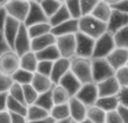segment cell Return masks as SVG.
Segmentation results:
<instances>
[{
	"label": "cell",
	"instance_id": "57",
	"mask_svg": "<svg viewBox=\"0 0 128 123\" xmlns=\"http://www.w3.org/2000/svg\"><path fill=\"white\" fill-rule=\"evenodd\" d=\"M33 1H35V2H38V3H41L43 0H33Z\"/></svg>",
	"mask_w": 128,
	"mask_h": 123
},
{
	"label": "cell",
	"instance_id": "14",
	"mask_svg": "<svg viewBox=\"0 0 128 123\" xmlns=\"http://www.w3.org/2000/svg\"><path fill=\"white\" fill-rule=\"evenodd\" d=\"M68 105L70 111V119L72 122L80 123L87 118V107L80 99H77L76 97H72L68 102Z\"/></svg>",
	"mask_w": 128,
	"mask_h": 123
},
{
	"label": "cell",
	"instance_id": "30",
	"mask_svg": "<svg viewBox=\"0 0 128 123\" xmlns=\"http://www.w3.org/2000/svg\"><path fill=\"white\" fill-rule=\"evenodd\" d=\"M52 97L54 105H60V104H67L70 101L72 96L68 94V92L62 88L60 85H54L52 88Z\"/></svg>",
	"mask_w": 128,
	"mask_h": 123
},
{
	"label": "cell",
	"instance_id": "38",
	"mask_svg": "<svg viewBox=\"0 0 128 123\" xmlns=\"http://www.w3.org/2000/svg\"><path fill=\"white\" fill-rule=\"evenodd\" d=\"M114 37L117 48L128 50V26L120 29L119 32H117L114 35Z\"/></svg>",
	"mask_w": 128,
	"mask_h": 123
},
{
	"label": "cell",
	"instance_id": "54",
	"mask_svg": "<svg viewBox=\"0 0 128 123\" xmlns=\"http://www.w3.org/2000/svg\"><path fill=\"white\" fill-rule=\"evenodd\" d=\"M10 0H0V8H5L6 5L9 2Z\"/></svg>",
	"mask_w": 128,
	"mask_h": 123
},
{
	"label": "cell",
	"instance_id": "36",
	"mask_svg": "<svg viewBox=\"0 0 128 123\" xmlns=\"http://www.w3.org/2000/svg\"><path fill=\"white\" fill-rule=\"evenodd\" d=\"M40 5H41L43 11L46 12V15L48 16V18H50L60 9L62 3L59 2L58 0H43Z\"/></svg>",
	"mask_w": 128,
	"mask_h": 123
},
{
	"label": "cell",
	"instance_id": "13",
	"mask_svg": "<svg viewBox=\"0 0 128 123\" xmlns=\"http://www.w3.org/2000/svg\"><path fill=\"white\" fill-rule=\"evenodd\" d=\"M23 23L18 22V20L14 19L12 17L7 16L6 17V22H5V36L7 40V43L9 45V48L14 51V45H15V41L16 37L18 35L20 28L22 26Z\"/></svg>",
	"mask_w": 128,
	"mask_h": 123
},
{
	"label": "cell",
	"instance_id": "25",
	"mask_svg": "<svg viewBox=\"0 0 128 123\" xmlns=\"http://www.w3.org/2000/svg\"><path fill=\"white\" fill-rule=\"evenodd\" d=\"M38 64H39V60L33 51L27 52L26 54L20 57V68L22 69L27 70L32 73H35L36 69H38Z\"/></svg>",
	"mask_w": 128,
	"mask_h": 123
},
{
	"label": "cell",
	"instance_id": "10",
	"mask_svg": "<svg viewBox=\"0 0 128 123\" xmlns=\"http://www.w3.org/2000/svg\"><path fill=\"white\" fill-rule=\"evenodd\" d=\"M14 51L16 52L20 57L26 54L27 52L32 51V39L30 36L27 27L24 24H22L18 32V35L16 37L15 41V45H14Z\"/></svg>",
	"mask_w": 128,
	"mask_h": 123
},
{
	"label": "cell",
	"instance_id": "32",
	"mask_svg": "<svg viewBox=\"0 0 128 123\" xmlns=\"http://www.w3.org/2000/svg\"><path fill=\"white\" fill-rule=\"evenodd\" d=\"M27 106L25 103L17 101V99L12 98L8 95V99H7V111L10 113H16V114H22V115H27Z\"/></svg>",
	"mask_w": 128,
	"mask_h": 123
},
{
	"label": "cell",
	"instance_id": "58",
	"mask_svg": "<svg viewBox=\"0 0 128 123\" xmlns=\"http://www.w3.org/2000/svg\"><path fill=\"white\" fill-rule=\"evenodd\" d=\"M58 1H59V2H61V3H65L67 0H58Z\"/></svg>",
	"mask_w": 128,
	"mask_h": 123
},
{
	"label": "cell",
	"instance_id": "52",
	"mask_svg": "<svg viewBox=\"0 0 128 123\" xmlns=\"http://www.w3.org/2000/svg\"><path fill=\"white\" fill-rule=\"evenodd\" d=\"M56 121L53 120L51 116H49V118L44 119V120H40V121H32V122H28V123H54Z\"/></svg>",
	"mask_w": 128,
	"mask_h": 123
},
{
	"label": "cell",
	"instance_id": "49",
	"mask_svg": "<svg viewBox=\"0 0 128 123\" xmlns=\"http://www.w3.org/2000/svg\"><path fill=\"white\" fill-rule=\"evenodd\" d=\"M117 111H118L119 115H120L121 120H122V123H128V109L127 107L122 106V105H119Z\"/></svg>",
	"mask_w": 128,
	"mask_h": 123
},
{
	"label": "cell",
	"instance_id": "59",
	"mask_svg": "<svg viewBox=\"0 0 128 123\" xmlns=\"http://www.w3.org/2000/svg\"><path fill=\"white\" fill-rule=\"evenodd\" d=\"M23 1H28V2H31V1H33V0H23Z\"/></svg>",
	"mask_w": 128,
	"mask_h": 123
},
{
	"label": "cell",
	"instance_id": "41",
	"mask_svg": "<svg viewBox=\"0 0 128 123\" xmlns=\"http://www.w3.org/2000/svg\"><path fill=\"white\" fill-rule=\"evenodd\" d=\"M100 1L101 0H80V8H82L83 16L92 14Z\"/></svg>",
	"mask_w": 128,
	"mask_h": 123
},
{
	"label": "cell",
	"instance_id": "15",
	"mask_svg": "<svg viewBox=\"0 0 128 123\" xmlns=\"http://www.w3.org/2000/svg\"><path fill=\"white\" fill-rule=\"evenodd\" d=\"M106 59L114 69V71H117L120 68L128 65V50L116 48Z\"/></svg>",
	"mask_w": 128,
	"mask_h": 123
},
{
	"label": "cell",
	"instance_id": "7",
	"mask_svg": "<svg viewBox=\"0 0 128 123\" xmlns=\"http://www.w3.org/2000/svg\"><path fill=\"white\" fill-rule=\"evenodd\" d=\"M75 36H76L75 57L92 59L93 51H94V46H95V40L85 35V34L80 33V32L75 34Z\"/></svg>",
	"mask_w": 128,
	"mask_h": 123
},
{
	"label": "cell",
	"instance_id": "27",
	"mask_svg": "<svg viewBox=\"0 0 128 123\" xmlns=\"http://www.w3.org/2000/svg\"><path fill=\"white\" fill-rule=\"evenodd\" d=\"M6 17H7V12H6L5 8H0V57L2 56L5 52L12 50L7 43V40L5 36V22Z\"/></svg>",
	"mask_w": 128,
	"mask_h": 123
},
{
	"label": "cell",
	"instance_id": "22",
	"mask_svg": "<svg viewBox=\"0 0 128 123\" xmlns=\"http://www.w3.org/2000/svg\"><path fill=\"white\" fill-rule=\"evenodd\" d=\"M111 14H112V7L109 3H106V1L101 0L91 15L94 16L95 18H98L99 20H101V22L108 24L109 19L111 17Z\"/></svg>",
	"mask_w": 128,
	"mask_h": 123
},
{
	"label": "cell",
	"instance_id": "53",
	"mask_svg": "<svg viewBox=\"0 0 128 123\" xmlns=\"http://www.w3.org/2000/svg\"><path fill=\"white\" fill-rule=\"evenodd\" d=\"M103 1H106V3H109V5L112 7V6H114V5H117V3L121 2L122 0H103Z\"/></svg>",
	"mask_w": 128,
	"mask_h": 123
},
{
	"label": "cell",
	"instance_id": "29",
	"mask_svg": "<svg viewBox=\"0 0 128 123\" xmlns=\"http://www.w3.org/2000/svg\"><path fill=\"white\" fill-rule=\"evenodd\" d=\"M50 113L48 111H46L44 109L38 106L35 104L33 105H30L28 110H27V121L32 122V121H40V120H44V119L49 118Z\"/></svg>",
	"mask_w": 128,
	"mask_h": 123
},
{
	"label": "cell",
	"instance_id": "56",
	"mask_svg": "<svg viewBox=\"0 0 128 123\" xmlns=\"http://www.w3.org/2000/svg\"><path fill=\"white\" fill-rule=\"evenodd\" d=\"M80 123H94V122H92V121L90 120V119H87V118H86L84 121H82V122H80Z\"/></svg>",
	"mask_w": 128,
	"mask_h": 123
},
{
	"label": "cell",
	"instance_id": "19",
	"mask_svg": "<svg viewBox=\"0 0 128 123\" xmlns=\"http://www.w3.org/2000/svg\"><path fill=\"white\" fill-rule=\"evenodd\" d=\"M58 85H60L62 88H65L72 97H75L83 86V84L80 81V79H78L72 71L66 73V75L61 78V80L59 81Z\"/></svg>",
	"mask_w": 128,
	"mask_h": 123
},
{
	"label": "cell",
	"instance_id": "8",
	"mask_svg": "<svg viewBox=\"0 0 128 123\" xmlns=\"http://www.w3.org/2000/svg\"><path fill=\"white\" fill-rule=\"evenodd\" d=\"M76 98L80 99L85 106L88 107L95 106L98 99L100 98L99 96V89H98V85L95 82H91V84H85L82 86L80 92L76 95Z\"/></svg>",
	"mask_w": 128,
	"mask_h": 123
},
{
	"label": "cell",
	"instance_id": "46",
	"mask_svg": "<svg viewBox=\"0 0 128 123\" xmlns=\"http://www.w3.org/2000/svg\"><path fill=\"white\" fill-rule=\"evenodd\" d=\"M118 98H119V102H120V105L128 109V87L121 88L118 94Z\"/></svg>",
	"mask_w": 128,
	"mask_h": 123
},
{
	"label": "cell",
	"instance_id": "48",
	"mask_svg": "<svg viewBox=\"0 0 128 123\" xmlns=\"http://www.w3.org/2000/svg\"><path fill=\"white\" fill-rule=\"evenodd\" d=\"M112 9L118 10V11H121V12H125V14H128V0H122L121 2L112 6Z\"/></svg>",
	"mask_w": 128,
	"mask_h": 123
},
{
	"label": "cell",
	"instance_id": "11",
	"mask_svg": "<svg viewBox=\"0 0 128 123\" xmlns=\"http://www.w3.org/2000/svg\"><path fill=\"white\" fill-rule=\"evenodd\" d=\"M42 23H49V18L43 11L41 5L35 1L30 2V11L27 14V17L23 24L26 27H31L36 24H42Z\"/></svg>",
	"mask_w": 128,
	"mask_h": 123
},
{
	"label": "cell",
	"instance_id": "26",
	"mask_svg": "<svg viewBox=\"0 0 128 123\" xmlns=\"http://www.w3.org/2000/svg\"><path fill=\"white\" fill-rule=\"evenodd\" d=\"M69 19H72V15H70V12L68 11L66 5L62 3V6L60 7V9L53 15L52 17L49 18V24H50L51 27L53 28V27L58 26V25L62 24V23L67 22V20H69Z\"/></svg>",
	"mask_w": 128,
	"mask_h": 123
},
{
	"label": "cell",
	"instance_id": "6",
	"mask_svg": "<svg viewBox=\"0 0 128 123\" xmlns=\"http://www.w3.org/2000/svg\"><path fill=\"white\" fill-rule=\"evenodd\" d=\"M5 10L7 12V16L20 23H24L30 11V2L23 0H10L6 5Z\"/></svg>",
	"mask_w": 128,
	"mask_h": 123
},
{
	"label": "cell",
	"instance_id": "17",
	"mask_svg": "<svg viewBox=\"0 0 128 123\" xmlns=\"http://www.w3.org/2000/svg\"><path fill=\"white\" fill-rule=\"evenodd\" d=\"M98 89H99V96L100 97H109V96H117L120 92L121 87L119 85L118 80L116 77H111L104 81L99 82Z\"/></svg>",
	"mask_w": 128,
	"mask_h": 123
},
{
	"label": "cell",
	"instance_id": "45",
	"mask_svg": "<svg viewBox=\"0 0 128 123\" xmlns=\"http://www.w3.org/2000/svg\"><path fill=\"white\" fill-rule=\"evenodd\" d=\"M106 123H122V120H121L118 111L108 112V113H106Z\"/></svg>",
	"mask_w": 128,
	"mask_h": 123
},
{
	"label": "cell",
	"instance_id": "55",
	"mask_svg": "<svg viewBox=\"0 0 128 123\" xmlns=\"http://www.w3.org/2000/svg\"><path fill=\"white\" fill-rule=\"evenodd\" d=\"M54 123H72V119H69V120H64V121H56Z\"/></svg>",
	"mask_w": 128,
	"mask_h": 123
},
{
	"label": "cell",
	"instance_id": "33",
	"mask_svg": "<svg viewBox=\"0 0 128 123\" xmlns=\"http://www.w3.org/2000/svg\"><path fill=\"white\" fill-rule=\"evenodd\" d=\"M27 31L31 39H36V37H40L42 35H46L48 33H51L52 31V27L49 23H42V24H36L33 25L31 27H27Z\"/></svg>",
	"mask_w": 128,
	"mask_h": 123
},
{
	"label": "cell",
	"instance_id": "51",
	"mask_svg": "<svg viewBox=\"0 0 128 123\" xmlns=\"http://www.w3.org/2000/svg\"><path fill=\"white\" fill-rule=\"evenodd\" d=\"M0 123H12L10 113L8 111L0 112Z\"/></svg>",
	"mask_w": 128,
	"mask_h": 123
},
{
	"label": "cell",
	"instance_id": "50",
	"mask_svg": "<svg viewBox=\"0 0 128 123\" xmlns=\"http://www.w3.org/2000/svg\"><path fill=\"white\" fill-rule=\"evenodd\" d=\"M7 99H8V93L0 94V112L7 111Z\"/></svg>",
	"mask_w": 128,
	"mask_h": 123
},
{
	"label": "cell",
	"instance_id": "60",
	"mask_svg": "<svg viewBox=\"0 0 128 123\" xmlns=\"http://www.w3.org/2000/svg\"><path fill=\"white\" fill-rule=\"evenodd\" d=\"M72 123H76V122H72Z\"/></svg>",
	"mask_w": 128,
	"mask_h": 123
},
{
	"label": "cell",
	"instance_id": "47",
	"mask_svg": "<svg viewBox=\"0 0 128 123\" xmlns=\"http://www.w3.org/2000/svg\"><path fill=\"white\" fill-rule=\"evenodd\" d=\"M10 119H12V123H28L27 118L25 115H22V114L10 113Z\"/></svg>",
	"mask_w": 128,
	"mask_h": 123
},
{
	"label": "cell",
	"instance_id": "42",
	"mask_svg": "<svg viewBox=\"0 0 128 123\" xmlns=\"http://www.w3.org/2000/svg\"><path fill=\"white\" fill-rule=\"evenodd\" d=\"M114 77H116V79L118 80V82H119L121 88L128 87V65L122 67L119 70H117Z\"/></svg>",
	"mask_w": 128,
	"mask_h": 123
},
{
	"label": "cell",
	"instance_id": "5",
	"mask_svg": "<svg viewBox=\"0 0 128 123\" xmlns=\"http://www.w3.org/2000/svg\"><path fill=\"white\" fill-rule=\"evenodd\" d=\"M20 68V57L12 50H9L0 57V73L12 77Z\"/></svg>",
	"mask_w": 128,
	"mask_h": 123
},
{
	"label": "cell",
	"instance_id": "20",
	"mask_svg": "<svg viewBox=\"0 0 128 123\" xmlns=\"http://www.w3.org/2000/svg\"><path fill=\"white\" fill-rule=\"evenodd\" d=\"M31 84L39 94H42V93H46V92H48V90L52 89L53 86H54V84L52 82L50 77L40 75V73H38V72L34 73L33 80H32Z\"/></svg>",
	"mask_w": 128,
	"mask_h": 123
},
{
	"label": "cell",
	"instance_id": "39",
	"mask_svg": "<svg viewBox=\"0 0 128 123\" xmlns=\"http://www.w3.org/2000/svg\"><path fill=\"white\" fill-rule=\"evenodd\" d=\"M23 90H24V98H25V103L27 105H33L35 103V101L38 99L39 97V93L35 90L32 84H28V85H24L23 86Z\"/></svg>",
	"mask_w": 128,
	"mask_h": 123
},
{
	"label": "cell",
	"instance_id": "12",
	"mask_svg": "<svg viewBox=\"0 0 128 123\" xmlns=\"http://www.w3.org/2000/svg\"><path fill=\"white\" fill-rule=\"evenodd\" d=\"M128 26V14L112 9L111 17L108 22V32L112 35Z\"/></svg>",
	"mask_w": 128,
	"mask_h": 123
},
{
	"label": "cell",
	"instance_id": "16",
	"mask_svg": "<svg viewBox=\"0 0 128 123\" xmlns=\"http://www.w3.org/2000/svg\"><path fill=\"white\" fill-rule=\"evenodd\" d=\"M78 32H80V19L72 18V19L67 20L58 26L53 27L51 33L56 37H59L65 36V35H75Z\"/></svg>",
	"mask_w": 128,
	"mask_h": 123
},
{
	"label": "cell",
	"instance_id": "28",
	"mask_svg": "<svg viewBox=\"0 0 128 123\" xmlns=\"http://www.w3.org/2000/svg\"><path fill=\"white\" fill-rule=\"evenodd\" d=\"M50 116L54 121H64L70 119V111L69 105L67 104H60V105H54L53 109L50 111Z\"/></svg>",
	"mask_w": 128,
	"mask_h": 123
},
{
	"label": "cell",
	"instance_id": "21",
	"mask_svg": "<svg viewBox=\"0 0 128 123\" xmlns=\"http://www.w3.org/2000/svg\"><path fill=\"white\" fill-rule=\"evenodd\" d=\"M56 40H57V37L52 33H48L40 37L33 39L32 40V51H33L34 53L40 52V51L44 50V49L53 45V44H56Z\"/></svg>",
	"mask_w": 128,
	"mask_h": 123
},
{
	"label": "cell",
	"instance_id": "40",
	"mask_svg": "<svg viewBox=\"0 0 128 123\" xmlns=\"http://www.w3.org/2000/svg\"><path fill=\"white\" fill-rule=\"evenodd\" d=\"M8 95H9L10 97H12V98L17 99V101L22 102V103H25V98H24V90H23V86L20 84H16V82H14L12 84V86L10 87L9 92H8ZM26 104V103H25ZM27 105V104H26ZM28 106V105H27Z\"/></svg>",
	"mask_w": 128,
	"mask_h": 123
},
{
	"label": "cell",
	"instance_id": "44",
	"mask_svg": "<svg viewBox=\"0 0 128 123\" xmlns=\"http://www.w3.org/2000/svg\"><path fill=\"white\" fill-rule=\"evenodd\" d=\"M12 84H14V81H12L10 76H6V75L0 73V94L9 92Z\"/></svg>",
	"mask_w": 128,
	"mask_h": 123
},
{
	"label": "cell",
	"instance_id": "37",
	"mask_svg": "<svg viewBox=\"0 0 128 123\" xmlns=\"http://www.w3.org/2000/svg\"><path fill=\"white\" fill-rule=\"evenodd\" d=\"M68 11L72 15V18L80 19L82 15V8H80V0H67L65 2Z\"/></svg>",
	"mask_w": 128,
	"mask_h": 123
},
{
	"label": "cell",
	"instance_id": "4",
	"mask_svg": "<svg viewBox=\"0 0 128 123\" xmlns=\"http://www.w3.org/2000/svg\"><path fill=\"white\" fill-rule=\"evenodd\" d=\"M116 48L117 46L114 35L106 32L100 39L95 40V46L92 59H106Z\"/></svg>",
	"mask_w": 128,
	"mask_h": 123
},
{
	"label": "cell",
	"instance_id": "43",
	"mask_svg": "<svg viewBox=\"0 0 128 123\" xmlns=\"http://www.w3.org/2000/svg\"><path fill=\"white\" fill-rule=\"evenodd\" d=\"M52 68H53V62H51V61H39L36 72L40 73V75L50 77L51 72H52Z\"/></svg>",
	"mask_w": 128,
	"mask_h": 123
},
{
	"label": "cell",
	"instance_id": "18",
	"mask_svg": "<svg viewBox=\"0 0 128 123\" xmlns=\"http://www.w3.org/2000/svg\"><path fill=\"white\" fill-rule=\"evenodd\" d=\"M70 71V59L60 58L59 60L53 62L52 72H51V80L54 85H58L61 78Z\"/></svg>",
	"mask_w": 128,
	"mask_h": 123
},
{
	"label": "cell",
	"instance_id": "9",
	"mask_svg": "<svg viewBox=\"0 0 128 123\" xmlns=\"http://www.w3.org/2000/svg\"><path fill=\"white\" fill-rule=\"evenodd\" d=\"M56 45L60 52L61 57L66 59H72L76 54V36L75 35H65L59 36L56 40Z\"/></svg>",
	"mask_w": 128,
	"mask_h": 123
},
{
	"label": "cell",
	"instance_id": "31",
	"mask_svg": "<svg viewBox=\"0 0 128 123\" xmlns=\"http://www.w3.org/2000/svg\"><path fill=\"white\" fill-rule=\"evenodd\" d=\"M34 104L44 109L46 111H48L50 113V111L54 106V102H53V97H52V89L48 90L46 93H42V94H39V97H38V99L35 101Z\"/></svg>",
	"mask_w": 128,
	"mask_h": 123
},
{
	"label": "cell",
	"instance_id": "23",
	"mask_svg": "<svg viewBox=\"0 0 128 123\" xmlns=\"http://www.w3.org/2000/svg\"><path fill=\"white\" fill-rule=\"evenodd\" d=\"M35 54L39 61H51V62H54V61L59 60L60 58H62L56 44H53V45L49 46V48L40 51V52H36Z\"/></svg>",
	"mask_w": 128,
	"mask_h": 123
},
{
	"label": "cell",
	"instance_id": "24",
	"mask_svg": "<svg viewBox=\"0 0 128 123\" xmlns=\"http://www.w3.org/2000/svg\"><path fill=\"white\" fill-rule=\"evenodd\" d=\"M120 105L118 95L117 96H109V97H100L98 99L95 106H98L99 109L103 110L104 112H111V111H117Z\"/></svg>",
	"mask_w": 128,
	"mask_h": 123
},
{
	"label": "cell",
	"instance_id": "2",
	"mask_svg": "<svg viewBox=\"0 0 128 123\" xmlns=\"http://www.w3.org/2000/svg\"><path fill=\"white\" fill-rule=\"evenodd\" d=\"M70 71L80 79L83 85L93 82L92 59L72 57L70 59Z\"/></svg>",
	"mask_w": 128,
	"mask_h": 123
},
{
	"label": "cell",
	"instance_id": "1",
	"mask_svg": "<svg viewBox=\"0 0 128 123\" xmlns=\"http://www.w3.org/2000/svg\"><path fill=\"white\" fill-rule=\"evenodd\" d=\"M80 32L98 40L108 32V24L99 20L92 15H86L80 18Z\"/></svg>",
	"mask_w": 128,
	"mask_h": 123
},
{
	"label": "cell",
	"instance_id": "3",
	"mask_svg": "<svg viewBox=\"0 0 128 123\" xmlns=\"http://www.w3.org/2000/svg\"><path fill=\"white\" fill-rule=\"evenodd\" d=\"M116 71L110 65L106 59H92V76L93 82L99 84L101 81L114 77Z\"/></svg>",
	"mask_w": 128,
	"mask_h": 123
},
{
	"label": "cell",
	"instance_id": "35",
	"mask_svg": "<svg viewBox=\"0 0 128 123\" xmlns=\"http://www.w3.org/2000/svg\"><path fill=\"white\" fill-rule=\"evenodd\" d=\"M87 119L94 123H106V112L99 109L98 106H92L87 109Z\"/></svg>",
	"mask_w": 128,
	"mask_h": 123
},
{
	"label": "cell",
	"instance_id": "34",
	"mask_svg": "<svg viewBox=\"0 0 128 123\" xmlns=\"http://www.w3.org/2000/svg\"><path fill=\"white\" fill-rule=\"evenodd\" d=\"M33 76H34V73L20 68V69L12 76V81L16 82V84H20V85H22V86H24V85L31 84L32 80H33Z\"/></svg>",
	"mask_w": 128,
	"mask_h": 123
}]
</instances>
